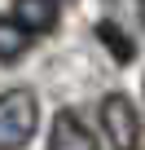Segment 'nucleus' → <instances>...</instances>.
Wrapping results in <instances>:
<instances>
[{
	"label": "nucleus",
	"instance_id": "1",
	"mask_svg": "<svg viewBox=\"0 0 145 150\" xmlns=\"http://www.w3.org/2000/svg\"><path fill=\"white\" fill-rule=\"evenodd\" d=\"M40 124V102L31 88H9L0 102V150H18L22 141H31Z\"/></svg>",
	"mask_w": 145,
	"mask_h": 150
},
{
	"label": "nucleus",
	"instance_id": "2",
	"mask_svg": "<svg viewBox=\"0 0 145 150\" xmlns=\"http://www.w3.org/2000/svg\"><path fill=\"white\" fill-rule=\"evenodd\" d=\"M101 132L114 150H136L141 146V115L123 93H110L101 102Z\"/></svg>",
	"mask_w": 145,
	"mask_h": 150
},
{
	"label": "nucleus",
	"instance_id": "3",
	"mask_svg": "<svg viewBox=\"0 0 145 150\" xmlns=\"http://www.w3.org/2000/svg\"><path fill=\"white\" fill-rule=\"evenodd\" d=\"M48 150H97V146H92V132L79 124L75 110H62L48 128Z\"/></svg>",
	"mask_w": 145,
	"mask_h": 150
},
{
	"label": "nucleus",
	"instance_id": "4",
	"mask_svg": "<svg viewBox=\"0 0 145 150\" xmlns=\"http://www.w3.org/2000/svg\"><path fill=\"white\" fill-rule=\"evenodd\" d=\"M9 18H18L31 35L53 31V27H57V0H13Z\"/></svg>",
	"mask_w": 145,
	"mask_h": 150
},
{
	"label": "nucleus",
	"instance_id": "5",
	"mask_svg": "<svg viewBox=\"0 0 145 150\" xmlns=\"http://www.w3.org/2000/svg\"><path fill=\"white\" fill-rule=\"evenodd\" d=\"M27 49H31V31H27L18 18H5V22H0V62L13 66Z\"/></svg>",
	"mask_w": 145,
	"mask_h": 150
},
{
	"label": "nucleus",
	"instance_id": "6",
	"mask_svg": "<svg viewBox=\"0 0 145 150\" xmlns=\"http://www.w3.org/2000/svg\"><path fill=\"white\" fill-rule=\"evenodd\" d=\"M97 40L110 49V57H114L119 66H127V62L136 57V44H132V35H127L119 22H97Z\"/></svg>",
	"mask_w": 145,
	"mask_h": 150
},
{
	"label": "nucleus",
	"instance_id": "7",
	"mask_svg": "<svg viewBox=\"0 0 145 150\" xmlns=\"http://www.w3.org/2000/svg\"><path fill=\"white\" fill-rule=\"evenodd\" d=\"M141 5H145V0H141Z\"/></svg>",
	"mask_w": 145,
	"mask_h": 150
}]
</instances>
